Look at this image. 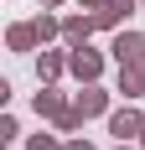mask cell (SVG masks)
Returning <instances> with one entry per match:
<instances>
[{
    "mask_svg": "<svg viewBox=\"0 0 145 150\" xmlns=\"http://www.w3.org/2000/svg\"><path fill=\"white\" fill-rule=\"evenodd\" d=\"M68 73L78 78V83H99V73H104V57L93 52L88 42H78V47H68Z\"/></svg>",
    "mask_w": 145,
    "mask_h": 150,
    "instance_id": "cell-1",
    "label": "cell"
},
{
    "mask_svg": "<svg viewBox=\"0 0 145 150\" xmlns=\"http://www.w3.org/2000/svg\"><path fill=\"white\" fill-rule=\"evenodd\" d=\"M109 52H114L119 67H145V31H119Z\"/></svg>",
    "mask_w": 145,
    "mask_h": 150,
    "instance_id": "cell-2",
    "label": "cell"
},
{
    "mask_svg": "<svg viewBox=\"0 0 145 150\" xmlns=\"http://www.w3.org/2000/svg\"><path fill=\"white\" fill-rule=\"evenodd\" d=\"M109 135H114V140H135V135H145V119H140V109H135V104L114 109V114H109Z\"/></svg>",
    "mask_w": 145,
    "mask_h": 150,
    "instance_id": "cell-3",
    "label": "cell"
},
{
    "mask_svg": "<svg viewBox=\"0 0 145 150\" xmlns=\"http://www.w3.org/2000/svg\"><path fill=\"white\" fill-rule=\"evenodd\" d=\"M72 109H78L83 119H93V114H104V109H109V93H104L99 83H83V93L72 98Z\"/></svg>",
    "mask_w": 145,
    "mask_h": 150,
    "instance_id": "cell-4",
    "label": "cell"
},
{
    "mask_svg": "<svg viewBox=\"0 0 145 150\" xmlns=\"http://www.w3.org/2000/svg\"><path fill=\"white\" fill-rule=\"evenodd\" d=\"M31 109H36V114H42V119H62V114H68V98H62V93L57 88H42V93H36V98H31Z\"/></svg>",
    "mask_w": 145,
    "mask_h": 150,
    "instance_id": "cell-5",
    "label": "cell"
},
{
    "mask_svg": "<svg viewBox=\"0 0 145 150\" xmlns=\"http://www.w3.org/2000/svg\"><path fill=\"white\" fill-rule=\"evenodd\" d=\"M93 31H99V21H93V16H68V21H62V36H68L72 47H78V42H88Z\"/></svg>",
    "mask_w": 145,
    "mask_h": 150,
    "instance_id": "cell-6",
    "label": "cell"
},
{
    "mask_svg": "<svg viewBox=\"0 0 145 150\" xmlns=\"http://www.w3.org/2000/svg\"><path fill=\"white\" fill-rule=\"evenodd\" d=\"M119 93L124 98H140L145 93V67H119Z\"/></svg>",
    "mask_w": 145,
    "mask_h": 150,
    "instance_id": "cell-7",
    "label": "cell"
},
{
    "mask_svg": "<svg viewBox=\"0 0 145 150\" xmlns=\"http://www.w3.org/2000/svg\"><path fill=\"white\" fill-rule=\"evenodd\" d=\"M5 42H11V52H31L42 36H36V26H11V31H5Z\"/></svg>",
    "mask_w": 145,
    "mask_h": 150,
    "instance_id": "cell-8",
    "label": "cell"
},
{
    "mask_svg": "<svg viewBox=\"0 0 145 150\" xmlns=\"http://www.w3.org/2000/svg\"><path fill=\"white\" fill-rule=\"evenodd\" d=\"M62 67H68V57H62V52H42V57H36V78H42V83H52Z\"/></svg>",
    "mask_w": 145,
    "mask_h": 150,
    "instance_id": "cell-9",
    "label": "cell"
},
{
    "mask_svg": "<svg viewBox=\"0 0 145 150\" xmlns=\"http://www.w3.org/2000/svg\"><path fill=\"white\" fill-rule=\"evenodd\" d=\"M31 26H36V36H42V42H52V36H62V21H57V16H36V21H31Z\"/></svg>",
    "mask_w": 145,
    "mask_h": 150,
    "instance_id": "cell-10",
    "label": "cell"
},
{
    "mask_svg": "<svg viewBox=\"0 0 145 150\" xmlns=\"http://www.w3.org/2000/svg\"><path fill=\"white\" fill-rule=\"evenodd\" d=\"M26 150H62V145H57V135H31Z\"/></svg>",
    "mask_w": 145,
    "mask_h": 150,
    "instance_id": "cell-11",
    "label": "cell"
},
{
    "mask_svg": "<svg viewBox=\"0 0 145 150\" xmlns=\"http://www.w3.org/2000/svg\"><path fill=\"white\" fill-rule=\"evenodd\" d=\"M62 150H93V145H88V140H68Z\"/></svg>",
    "mask_w": 145,
    "mask_h": 150,
    "instance_id": "cell-12",
    "label": "cell"
},
{
    "mask_svg": "<svg viewBox=\"0 0 145 150\" xmlns=\"http://www.w3.org/2000/svg\"><path fill=\"white\" fill-rule=\"evenodd\" d=\"M78 5H88V11H104V5H109V0H78Z\"/></svg>",
    "mask_w": 145,
    "mask_h": 150,
    "instance_id": "cell-13",
    "label": "cell"
},
{
    "mask_svg": "<svg viewBox=\"0 0 145 150\" xmlns=\"http://www.w3.org/2000/svg\"><path fill=\"white\" fill-rule=\"evenodd\" d=\"M52 5H62V0H42V11H52Z\"/></svg>",
    "mask_w": 145,
    "mask_h": 150,
    "instance_id": "cell-14",
    "label": "cell"
},
{
    "mask_svg": "<svg viewBox=\"0 0 145 150\" xmlns=\"http://www.w3.org/2000/svg\"><path fill=\"white\" fill-rule=\"evenodd\" d=\"M114 150H135V145H130V140H119V145H114Z\"/></svg>",
    "mask_w": 145,
    "mask_h": 150,
    "instance_id": "cell-15",
    "label": "cell"
},
{
    "mask_svg": "<svg viewBox=\"0 0 145 150\" xmlns=\"http://www.w3.org/2000/svg\"><path fill=\"white\" fill-rule=\"evenodd\" d=\"M140 145H145V135H140Z\"/></svg>",
    "mask_w": 145,
    "mask_h": 150,
    "instance_id": "cell-16",
    "label": "cell"
}]
</instances>
